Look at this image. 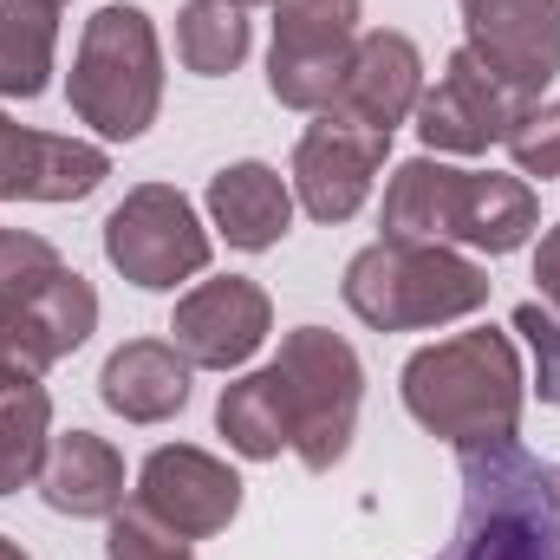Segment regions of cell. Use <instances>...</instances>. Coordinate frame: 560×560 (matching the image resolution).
I'll return each mask as SVG.
<instances>
[{
  "label": "cell",
  "mask_w": 560,
  "mask_h": 560,
  "mask_svg": "<svg viewBox=\"0 0 560 560\" xmlns=\"http://www.w3.org/2000/svg\"><path fill=\"white\" fill-rule=\"evenodd\" d=\"M105 560H189V541L176 528H163L150 509H118L112 535H105Z\"/></svg>",
  "instance_id": "obj_25"
},
{
  "label": "cell",
  "mask_w": 560,
  "mask_h": 560,
  "mask_svg": "<svg viewBox=\"0 0 560 560\" xmlns=\"http://www.w3.org/2000/svg\"><path fill=\"white\" fill-rule=\"evenodd\" d=\"M418 98H423L418 46H411L405 33H359L352 66H346V79H339V92H332L326 112L346 118V125H359V131L392 138V131L418 112Z\"/></svg>",
  "instance_id": "obj_15"
},
{
  "label": "cell",
  "mask_w": 560,
  "mask_h": 560,
  "mask_svg": "<svg viewBox=\"0 0 560 560\" xmlns=\"http://www.w3.org/2000/svg\"><path fill=\"white\" fill-rule=\"evenodd\" d=\"M163 105V46L143 7H98L72 59V112L112 143H131L156 125Z\"/></svg>",
  "instance_id": "obj_6"
},
{
  "label": "cell",
  "mask_w": 560,
  "mask_h": 560,
  "mask_svg": "<svg viewBox=\"0 0 560 560\" xmlns=\"http://www.w3.org/2000/svg\"><path fill=\"white\" fill-rule=\"evenodd\" d=\"M405 411L430 436L456 443V450L509 443L515 423H522V359H515V339L495 332V326H476V332L423 346L418 359L405 365Z\"/></svg>",
  "instance_id": "obj_3"
},
{
  "label": "cell",
  "mask_w": 560,
  "mask_h": 560,
  "mask_svg": "<svg viewBox=\"0 0 560 560\" xmlns=\"http://www.w3.org/2000/svg\"><path fill=\"white\" fill-rule=\"evenodd\" d=\"M46 443H52V398L39 385L0 392V495H13L20 482L39 476Z\"/></svg>",
  "instance_id": "obj_22"
},
{
  "label": "cell",
  "mask_w": 560,
  "mask_h": 560,
  "mask_svg": "<svg viewBox=\"0 0 560 560\" xmlns=\"http://www.w3.org/2000/svg\"><path fill=\"white\" fill-rule=\"evenodd\" d=\"M112 176L98 143L26 131L0 112V202H79Z\"/></svg>",
  "instance_id": "obj_16"
},
{
  "label": "cell",
  "mask_w": 560,
  "mask_h": 560,
  "mask_svg": "<svg viewBox=\"0 0 560 560\" xmlns=\"http://www.w3.org/2000/svg\"><path fill=\"white\" fill-rule=\"evenodd\" d=\"M515 332L535 346V385L560 411V313L541 306V300H528V306H515Z\"/></svg>",
  "instance_id": "obj_26"
},
{
  "label": "cell",
  "mask_w": 560,
  "mask_h": 560,
  "mask_svg": "<svg viewBox=\"0 0 560 560\" xmlns=\"http://www.w3.org/2000/svg\"><path fill=\"white\" fill-rule=\"evenodd\" d=\"M209 215L229 235V248L261 255L293 222V189L280 183V170H268V163H229V170L209 176Z\"/></svg>",
  "instance_id": "obj_19"
},
{
  "label": "cell",
  "mask_w": 560,
  "mask_h": 560,
  "mask_svg": "<svg viewBox=\"0 0 560 560\" xmlns=\"http://www.w3.org/2000/svg\"><path fill=\"white\" fill-rule=\"evenodd\" d=\"M235 7H242V13H248V7H275V0H235Z\"/></svg>",
  "instance_id": "obj_29"
},
{
  "label": "cell",
  "mask_w": 560,
  "mask_h": 560,
  "mask_svg": "<svg viewBox=\"0 0 560 560\" xmlns=\"http://www.w3.org/2000/svg\"><path fill=\"white\" fill-rule=\"evenodd\" d=\"M176 52L196 79H222L248 59V13L235 0H189L176 13Z\"/></svg>",
  "instance_id": "obj_21"
},
{
  "label": "cell",
  "mask_w": 560,
  "mask_h": 560,
  "mask_svg": "<svg viewBox=\"0 0 560 560\" xmlns=\"http://www.w3.org/2000/svg\"><path fill=\"white\" fill-rule=\"evenodd\" d=\"M535 280H541V300L560 313V229L541 235V255H535Z\"/></svg>",
  "instance_id": "obj_27"
},
{
  "label": "cell",
  "mask_w": 560,
  "mask_h": 560,
  "mask_svg": "<svg viewBox=\"0 0 560 560\" xmlns=\"http://www.w3.org/2000/svg\"><path fill=\"white\" fill-rule=\"evenodd\" d=\"M476 66L535 105L560 72V0H456Z\"/></svg>",
  "instance_id": "obj_9"
},
{
  "label": "cell",
  "mask_w": 560,
  "mask_h": 560,
  "mask_svg": "<svg viewBox=\"0 0 560 560\" xmlns=\"http://www.w3.org/2000/svg\"><path fill=\"white\" fill-rule=\"evenodd\" d=\"M555 502H560V469H555Z\"/></svg>",
  "instance_id": "obj_30"
},
{
  "label": "cell",
  "mask_w": 560,
  "mask_h": 560,
  "mask_svg": "<svg viewBox=\"0 0 560 560\" xmlns=\"http://www.w3.org/2000/svg\"><path fill=\"white\" fill-rule=\"evenodd\" d=\"M502 143H509L522 176H560V105H548V98L522 105V118L509 125Z\"/></svg>",
  "instance_id": "obj_24"
},
{
  "label": "cell",
  "mask_w": 560,
  "mask_h": 560,
  "mask_svg": "<svg viewBox=\"0 0 560 560\" xmlns=\"http://www.w3.org/2000/svg\"><path fill=\"white\" fill-rule=\"evenodd\" d=\"M385 150H392V138L359 131V125L319 112V125H306V138L293 150L300 209H306L313 222H346V215H359V202L372 196V176H378Z\"/></svg>",
  "instance_id": "obj_13"
},
{
  "label": "cell",
  "mask_w": 560,
  "mask_h": 560,
  "mask_svg": "<svg viewBox=\"0 0 560 560\" xmlns=\"http://www.w3.org/2000/svg\"><path fill=\"white\" fill-rule=\"evenodd\" d=\"M555 560H560V555H555Z\"/></svg>",
  "instance_id": "obj_31"
},
{
  "label": "cell",
  "mask_w": 560,
  "mask_h": 560,
  "mask_svg": "<svg viewBox=\"0 0 560 560\" xmlns=\"http://www.w3.org/2000/svg\"><path fill=\"white\" fill-rule=\"evenodd\" d=\"M560 555V502L555 469L509 443L463 450V522L436 560H555Z\"/></svg>",
  "instance_id": "obj_4"
},
{
  "label": "cell",
  "mask_w": 560,
  "mask_h": 560,
  "mask_svg": "<svg viewBox=\"0 0 560 560\" xmlns=\"http://www.w3.org/2000/svg\"><path fill=\"white\" fill-rule=\"evenodd\" d=\"M138 509H150L183 541H209V535H222L235 522L242 476L222 456L196 450V443H163V450L143 456V469H138Z\"/></svg>",
  "instance_id": "obj_11"
},
{
  "label": "cell",
  "mask_w": 560,
  "mask_h": 560,
  "mask_svg": "<svg viewBox=\"0 0 560 560\" xmlns=\"http://www.w3.org/2000/svg\"><path fill=\"white\" fill-rule=\"evenodd\" d=\"M339 293L372 332H418V326H450V319L489 306V275L443 242H392L385 235L365 255H352Z\"/></svg>",
  "instance_id": "obj_5"
},
{
  "label": "cell",
  "mask_w": 560,
  "mask_h": 560,
  "mask_svg": "<svg viewBox=\"0 0 560 560\" xmlns=\"http://www.w3.org/2000/svg\"><path fill=\"white\" fill-rule=\"evenodd\" d=\"M0 560H26V548H13V541L0 535Z\"/></svg>",
  "instance_id": "obj_28"
},
{
  "label": "cell",
  "mask_w": 560,
  "mask_h": 560,
  "mask_svg": "<svg viewBox=\"0 0 560 560\" xmlns=\"http://www.w3.org/2000/svg\"><path fill=\"white\" fill-rule=\"evenodd\" d=\"M359 46V0H275L268 92L293 112H326Z\"/></svg>",
  "instance_id": "obj_8"
},
{
  "label": "cell",
  "mask_w": 560,
  "mask_h": 560,
  "mask_svg": "<svg viewBox=\"0 0 560 560\" xmlns=\"http://www.w3.org/2000/svg\"><path fill=\"white\" fill-rule=\"evenodd\" d=\"M515 118H522V98H515L509 85H495V79L476 66L469 46L450 52L436 92L418 98V138L430 143V150H456V156H482L489 143L509 138Z\"/></svg>",
  "instance_id": "obj_14"
},
{
  "label": "cell",
  "mask_w": 560,
  "mask_h": 560,
  "mask_svg": "<svg viewBox=\"0 0 560 560\" xmlns=\"http://www.w3.org/2000/svg\"><path fill=\"white\" fill-rule=\"evenodd\" d=\"M359 398H365L359 352L339 332H326V326H300V332L280 339L275 365H261V372H248L242 385L222 392L215 423L255 463L293 450L313 476H326L352 450Z\"/></svg>",
  "instance_id": "obj_1"
},
{
  "label": "cell",
  "mask_w": 560,
  "mask_h": 560,
  "mask_svg": "<svg viewBox=\"0 0 560 560\" xmlns=\"http://www.w3.org/2000/svg\"><path fill=\"white\" fill-rule=\"evenodd\" d=\"M39 495L52 515H72V522H112L125 509V456L92 436V430H66L46 443V463H39Z\"/></svg>",
  "instance_id": "obj_17"
},
{
  "label": "cell",
  "mask_w": 560,
  "mask_h": 560,
  "mask_svg": "<svg viewBox=\"0 0 560 560\" xmlns=\"http://www.w3.org/2000/svg\"><path fill=\"white\" fill-rule=\"evenodd\" d=\"M59 0H0V98H39L52 85Z\"/></svg>",
  "instance_id": "obj_20"
},
{
  "label": "cell",
  "mask_w": 560,
  "mask_h": 560,
  "mask_svg": "<svg viewBox=\"0 0 560 560\" xmlns=\"http://www.w3.org/2000/svg\"><path fill=\"white\" fill-rule=\"evenodd\" d=\"M59 359V346L46 339V326L20 306H0V392L13 385H39V372Z\"/></svg>",
  "instance_id": "obj_23"
},
{
  "label": "cell",
  "mask_w": 560,
  "mask_h": 560,
  "mask_svg": "<svg viewBox=\"0 0 560 560\" xmlns=\"http://www.w3.org/2000/svg\"><path fill=\"white\" fill-rule=\"evenodd\" d=\"M541 229V202L522 176L495 170H450L436 156H411L385 189V235L392 242H463L489 255H515Z\"/></svg>",
  "instance_id": "obj_2"
},
{
  "label": "cell",
  "mask_w": 560,
  "mask_h": 560,
  "mask_svg": "<svg viewBox=\"0 0 560 560\" xmlns=\"http://www.w3.org/2000/svg\"><path fill=\"white\" fill-rule=\"evenodd\" d=\"M275 326V306L255 280L229 275V280H202L196 293L176 300V319H170V346L202 365V372H235L261 352Z\"/></svg>",
  "instance_id": "obj_12"
},
{
  "label": "cell",
  "mask_w": 560,
  "mask_h": 560,
  "mask_svg": "<svg viewBox=\"0 0 560 560\" xmlns=\"http://www.w3.org/2000/svg\"><path fill=\"white\" fill-rule=\"evenodd\" d=\"M0 306H20L46 326V339L66 352H79L98 332V293L92 280L72 275L59 261L52 242L26 235V229H0Z\"/></svg>",
  "instance_id": "obj_10"
},
{
  "label": "cell",
  "mask_w": 560,
  "mask_h": 560,
  "mask_svg": "<svg viewBox=\"0 0 560 560\" xmlns=\"http://www.w3.org/2000/svg\"><path fill=\"white\" fill-rule=\"evenodd\" d=\"M105 255L125 280L150 293H170L176 280H196L209 268V229L196 222V202L170 183H138L105 215Z\"/></svg>",
  "instance_id": "obj_7"
},
{
  "label": "cell",
  "mask_w": 560,
  "mask_h": 560,
  "mask_svg": "<svg viewBox=\"0 0 560 560\" xmlns=\"http://www.w3.org/2000/svg\"><path fill=\"white\" fill-rule=\"evenodd\" d=\"M98 398L125 423H163L189 405V359L170 339H131L105 359Z\"/></svg>",
  "instance_id": "obj_18"
}]
</instances>
